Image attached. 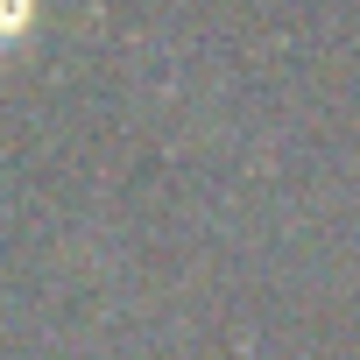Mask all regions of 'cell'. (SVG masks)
I'll return each instance as SVG.
<instances>
[{
  "label": "cell",
  "mask_w": 360,
  "mask_h": 360,
  "mask_svg": "<svg viewBox=\"0 0 360 360\" xmlns=\"http://www.w3.org/2000/svg\"><path fill=\"white\" fill-rule=\"evenodd\" d=\"M36 29V0H0V43H15Z\"/></svg>",
  "instance_id": "6da1fadb"
}]
</instances>
